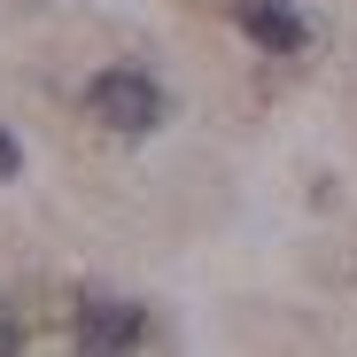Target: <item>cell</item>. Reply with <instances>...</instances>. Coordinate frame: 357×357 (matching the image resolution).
<instances>
[{
  "label": "cell",
  "mask_w": 357,
  "mask_h": 357,
  "mask_svg": "<svg viewBox=\"0 0 357 357\" xmlns=\"http://www.w3.org/2000/svg\"><path fill=\"white\" fill-rule=\"evenodd\" d=\"M86 101H93V116L109 132H155L163 125V86L148 70H101Z\"/></svg>",
  "instance_id": "obj_1"
},
{
  "label": "cell",
  "mask_w": 357,
  "mask_h": 357,
  "mask_svg": "<svg viewBox=\"0 0 357 357\" xmlns=\"http://www.w3.org/2000/svg\"><path fill=\"white\" fill-rule=\"evenodd\" d=\"M148 334L140 303H116V295H86L78 303V349H132Z\"/></svg>",
  "instance_id": "obj_2"
},
{
  "label": "cell",
  "mask_w": 357,
  "mask_h": 357,
  "mask_svg": "<svg viewBox=\"0 0 357 357\" xmlns=\"http://www.w3.org/2000/svg\"><path fill=\"white\" fill-rule=\"evenodd\" d=\"M241 31L264 47V54H303L311 47V24L287 8V0H241Z\"/></svg>",
  "instance_id": "obj_3"
},
{
  "label": "cell",
  "mask_w": 357,
  "mask_h": 357,
  "mask_svg": "<svg viewBox=\"0 0 357 357\" xmlns=\"http://www.w3.org/2000/svg\"><path fill=\"white\" fill-rule=\"evenodd\" d=\"M16 171H24V140H16V132H0V187H8Z\"/></svg>",
  "instance_id": "obj_4"
},
{
  "label": "cell",
  "mask_w": 357,
  "mask_h": 357,
  "mask_svg": "<svg viewBox=\"0 0 357 357\" xmlns=\"http://www.w3.org/2000/svg\"><path fill=\"white\" fill-rule=\"evenodd\" d=\"M16 342H24V326H16L8 311H0V349H16Z\"/></svg>",
  "instance_id": "obj_5"
}]
</instances>
